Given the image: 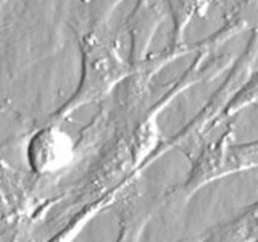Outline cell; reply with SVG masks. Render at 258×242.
Instances as JSON below:
<instances>
[{"label": "cell", "instance_id": "obj_1", "mask_svg": "<svg viewBox=\"0 0 258 242\" xmlns=\"http://www.w3.org/2000/svg\"><path fill=\"white\" fill-rule=\"evenodd\" d=\"M81 76L70 99L56 111V116H68L83 105L100 100L116 91L131 76L134 63L129 52V37L121 24L113 29L108 24L87 28L79 39Z\"/></svg>", "mask_w": 258, "mask_h": 242}, {"label": "cell", "instance_id": "obj_2", "mask_svg": "<svg viewBox=\"0 0 258 242\" xmlns=\"http://www.w3.org/2000/svg\"><path fill=\"white\" fill-rule=\"evenodd\" d=\"M166 13L168 8L165 0H137L131 15L123 23L129 37V52L134 65L150 55L152 42Z\"/></svg>", "mask_w": 258, "mask_h": 242}, {"label": "cell", "instance_id": "obj_3", "mask_svg": "<svg viewBox=\"0 0 258 242\" xmlns=\"http://www.w3.org/2000/svg\"><path fill=\"white\" fill-rule=\"evenodd\" d=\"M168 15L171 16V34L168 47L181 48L185 44V32L194 20L205 18L213 7L221 5L223 0H165Z\"/></svg>", "mask_w": 258, "mask_h": 242}, {"label": "cell", "instance_id": "obj_4", "mask_svg": "<svg viewBox=\"0 0 258 242\" xmlns=\"http://www.w3.org/2000/svg\"><path fill=\"white\" fill-rule=\"evenodd\" d=\"M126 0H86L87 28H99L108 24L113 15Z\"/></svg>", "mask_w": 258, "mask_h": 242}, {"label": "cell", "instance_id": "obj_5", "mask_svg": "<svg viewBox=\"0 0 258 242\" xmlns=\"http://www.w3.org/2000/svg\"><path fill=\"white\" fill-rule=\"evenodd\" d=\"M253 103H258V70L248 76V79L240 86L236 95L226 105V113L232 115V113H236Z\"/></svg>", "mask_w": 258, "mask_h": 242}, {"label": "cell", "instance_id": "obj_6", "mask_svg": "<svg viewBox=\"0 0 258 242\" xmlns=\"http://www.w3.org/2000/svg\"><path fill=\"white\" fill-rule=\"evenodd\" d=\"M229 13L244 24L245 31L258 26V0H239Z\"/></svg>", "mask_w": 258, "mask_h": 242}, {"label": "cell", "instance_id": "obj_7", "mask_svg": "<svg viewBox=\"0 0 258 242\" xmlns=\"http://www.w3.org/2000/svg\"><path fill=\"white\" fill-rule=\"evenodd\" d=\"M8 2H10V0H0V15H2V12L5 10V7L8 5Z\"/></svg>", "mask_w": 258, "mask_h": 242}]
</instances>
